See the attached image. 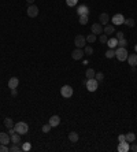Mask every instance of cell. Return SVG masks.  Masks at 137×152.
<instances>
[{
  "label": "cell",
  "instance_id": "obj_1",
  "mask_svg": "<svg viewBox=\"0 0 137 152\" xmlns=\"http://www.w3.org/2000/svg\"><path fill=\"white\" fill-rule=\"evenodd\" d=\"M128 51H126V48H124V47H117V50H115V58L118 59L119 62H125L126 59H128Z\"/></svg>",
  "mask_w": 137,
  "mask_h": 152
},
{
  "label": "cell",
  "instance_id": "obj_2",
  "mask_svg": "<svg viewBox=\"0 0 137 152\" xmlns=\"http://www.w3.org/2000/svg\"><path fill=\"white\" fill-rule=\"evenodd\" d=\"M14 129H15L17 133H19L22 136V134H26L29 132V125H28L26 122H17V123L14 125Z\"/></svg>",
  "mask_w": 137,
  "mask_h": 152
},
{
  "label": "cell",
  "instance_id": "obj_3",
  "mask_svg": "<svg viewBox=\"0 0 137 152\" xmlns=\"http://www.w3.org/2000/svg\"><path fill=\"white\" fill-rule=\"evenodd\" d=\"M60 95L64 97V99H70L73 96V88L70 85H63L60 88Z\"/></svg>",
  "mask_w": 137,
  "mask_h": 152
},
{
  "label": "cell",
  "instance_id": "obj_4",
  "mask_svg": "<svg viewBox=\"0 0 137 152\" xmlns=\"http://www.w3.org/2000/svg\"><path fill=\"white\" fill-rule=\"evenodd\" d=\"M74 45H75V48H84V47L87 45V38L84 37L82 34H78V36H75V38H74Z\"/></svg>",
  "mask_w": 137,
  "mask_h": 152
},
{
  "label": "cell",
  "instance_id": "obj_5",
  "mask_svg": "<svg viewBox=\"0 0 137 152\" xmlns=\"http://www.w3.org/2000/svg\"><path fill=\"white\" fill-rule=\"evenodd\" d=\"M26 14H28V17H30V18H36L38 15V7L36 4H30V6L28 7V10H26Z\"/></svg>",
  "mask_w": 137,
  "mask_h": 152
},
{
  "label": "cell",
  "instance_id": "obj_6",
  "mask_svg": "<svg viewBox=\"0 0 137 152\" xmlns=\"http://www.w3.org/2000/svg\"><path fill=\"white\" fill-rule=\"evenodd\" d=\"M85 86H87V89L89 92H95V90L97 89V86H99V82H97L95 78H89L87 81V85H85Z\"/></svg>",
  "mask_w": 137,
  "mask_h": 152
},
{
  "label": "cell",
  "instance_id": "obj_7",
  "mask_svg": "<svg viewBox=\"0 0 137 152\" xmlns=\"http://www.w3.org/2000/svg\"><path fill=\"white\" fill-rule=\"evenodd\" d=\"M85 55V52H84V48H75L73 52H71V58L74 59V60H81L82 58Z\"/></svg>",
  "mask_w": 137,
  "mask_h": 152
},
{
  "label": "cell",
  "instance_id": "obj_8",
  "mask_svg": "<svg viewBox=\"0 0 137 152\" xmlns=\"http://www.w3.org/2000/svg\"><path fill=\"white\" fill-rule=\"evenodd\" d=\"M125 23V17L122 14H115V15H112V25L114 26H119Z\"/></svg>",
  "mask_w": 137,
  "mask_h": 152
},
{
  "label": "cell",
  "instance_id": "obj_9",
  "mask_svg": "<svg viewBox=\"0 0 137 152\" xmlns=\"http://www.w3.org/2000/svg\"><path fill=\"white\" fill-rule=\"evenodd\" d=\"M92 33L96 34V36H97V34H101V33H103V25H101L100 22L93 23V25H92Z\"/></svg>",
  "mask_w": 137,
  "mask_h": 152
},
{
  "label": "cell",
  "instance_id": "obj_10",
  "mask_svg": "<svg viewBox=\"0 0 137 152\" xmlns=\"http://www.w3.org/2000/svg\"><path fill=\"white\" fill-rule=\"evenodd\" d=\"M103 33L104 34H107V36H112L114 33H115V26L114 25H104V27H103Z\"/></svg>",
  "mask_w": 137,
  "mask_h": 152
},
{
  "label": "cell",
  "instance_id": "obj_11",
  "mask_svg": "<svg viewBox=\"0 0 137 152\" xmlns=\"http://www.w3.org/2000/svg\"><path fill=\"white\" fill-rule=\"evenodd\" d=\"M119 152H128L130 151V145H129V143L128 141H122V143H119L118 144V148H117Z\"/></svg>",
  "mask_w": 137,
  "mask_h": 152
},
{
  "label": "cell",
  "instance_id": "obj_12",
  "mask_svg": "<svg viewBox=\"0 0 137 152\" xmlns=\"http://www.w3.org/2000/svg\"><path fill=\"white\" fill-rule=\"evenodd\" d=\"M77 14H78V17L80 15H89V8H88L87 4H81V6L77 8Z\"/></svg>",
  "mask_w": 137,
  "mask_h": 152
},
{
  "label": "cell",
  "instance_id": "obj_13",
  "mask_svg": "<svg viewBox=\"0 0 137 152\" xmlns=\"http://www.w3.org/2000/svg\"><path fill=\"white\" fill-rule=\"evenodd\" d=\"M11 143V137L8 133H0V144H10Z\"/></svg>",
  "mask_w": 137,
  "mask_h": 152
},
{
  "label": "cell",
  "instance_id": "obj_14",
  "mask_svg": "<svg viewBox=\"0 0 137 152\" xmlns=\"http://www.w3.org/2000/svg\"><path fill=\"white\" fill-rule=\"evenodd\" d=\"M128 63H129V66H132V67H136L137 66V54H133V55H128Z\"/></svg>",
  "mask_w": 137,
  "mask_h": 152
},
{
  "label": "cell",
  "instance_id": "obj_15",
  "mask_svg": "<svg viewBox=\"0 0 137 152\" xmlns=\"http://www.w3.org/2000/svg\"><path fill=\"white\" fill-rule=\"evenodd\" d=\"M18 85H19V80L17 78V77H11V78L8 80V88L10 89L18 88Z\"/></svg>",
  "mask_w": 137,
  "mask_h": 152
},
{
  "label": "cell",
  "instance_id": "obj_16",
  "mask_svg": "<svg viewBox=\"0 0 137 152\" xmlns=\"http://www.w3.org/2000/svg\"><path fill=\"white\" fill-rule=\"evenodd\" d=\"M48 123H50L52 127H56L59 123H60V118H59V115H52L48 121Z\"/></svg>",
  "mask_w": 137,
  "mask_h": 152
},
{
  "label": "cell",
  "instance_id": "obj_17",
  "mask_svg": "<svg viewBox=\"0 0 137 152\" xmlns=\"http://www.w3.org/2000/svg\"><path fill=\"white\" fill-rule=\"evenodd\" d=\"M107 45H108V48H110V50H115V48L118 47V38H117V37L108 38V41H107Z\"/></svg>",
  "mask_w": 137,
  "mask_h": 152
},
{
  "label": "cell",
  "instance_id": "obj_18",
  "mask_svg": "<svg viewBox=\"0 0 137 152\" xmlns=\"http://www.w3.org/2000/svg\"><path fill=\"white\" fill-rule=\"evenodd\" d=\"M99 21H100V23H101V25H107V23L110 22V15H108L107 13L100 14V15H99Z\"/></svg>",
  "mask_w": 137,
  "mask_h": 152
},
{
  "label": "cell",
  "instance_id": "obj_19",
  "mask_svg": "<svg viewBox=\"0 0 137 152\" xmlns=\"http://www.w3.org/2000/svg\"><path fill=\"white\" fill-rule=\"evenodd\" d=\"M78 140H80V136H78L77 132H70L68 133V141L70 143H77Z\"/></svg>",
  "mask_w": 137,
  "mask_h": 152
},
{
  "label": "cell",
  "instance_id": "obj_20",
  "mask_svg": "<svg viewBox=\"0 0 137 152\" xmlns=\"http://www.w3.org/2000/svg\"><path fill=\"white\" fill-rule=\"evenodd\" d=\"M10 137H11V143H13V144H19V143H21V134L17 133V132L14 134H11Z\"/></svg>",
  "mask_w": 137,
  "mask_h": 152
},
{
  "label": "cell",
  "instance_id": "obj_21",
  "mask_svg": "<svg viewBox=\"0 0 137 152\" xmlns=\"http://www.w3.org/2000/svg\"><path fill=\"white\" fill-rule=\"evenodd\" d=\"M126 136V141L128 143H134V140H136V134L133 133V132H129L128 134H125Z\"/></svg>",
  "mask_w": 137,
  "mask_h": 152
},
{
  "label": "cell",
  "instance_id": "obj_22",
  "mask_svg": "<svg viewBox=\"0 0 137 152\" xmlns=\"http://www.w3.org/2000/svg\"><path fill=\"white\" fill-rule=\"evenodd\" d=\"M125 25L128 26V27H134L136 22H134L133 18H125Z\"/></svg>",
  "mask_w": 137,
  "mask_h": 152
},
{
  "label": "cell",
  "instance_id": "obj_23",
  "mask_svg": "<svg viewBox=\"0 0 137 152\" xmlns=\"http://www.w3.org/2000/svg\"><path fill=\"white\" fill-rule=\"evenodd\" d=\"M87 43H89V44H92V43H95V41H96V34H93V33H89V34H88L87 37Z\"/></svg>",
  "mask_w": 137,
  "mask_h": 152
},
{
  "label": "cell",
  "instance_id": "obj_24",
  "mask_svg": "<svg viewBox=\"0 0 137 152\" xmlns=\"http://www.w3.org/2000/svg\"><path fill=\"white\" fill-rule=\"evenodd\" d=\"M4 125H6L7 129H11V127H14V121L11 119V118H8V117H7L6 119H4Z\"/></svg>",
  "mask_w": 137,
  "mask_h": 152
},
{
  "label": "cell",
  "instance_id": "obj_25",
  "mask_svg": "<svg viewBox=\"0 0 137 152\" xmlns=\"http://www.w3.org/2000/svg\"><path fill=\"white\" fill-rule=\"evenodd\" d=\"M95 74H96V71H95L93 69H88L87 73H85V77H87L88 80H89V78H95Z\"/></svg>",
  "mask_w": 137,
  "mask_h": 152
},
{
  "label": "cell",
  "instance_id": "obj_26",
  "mask_svg": "<svg viewBox=\"0 0 137 152\" xmlns=\"http://www.w3.org/2000/svg\"><path fill=\"white\" fill-rule=\"evenodd\" d=\"M84 52H85V55H92L93 54V48L91 45H85L84 47Z\"/></svg>",
  "mask_w": 137,
  "mask_h": 152
},
{
  "label": "cell",
  "instance_id": "obj_27",
  "mask_svg": "<svg viewBox=\"0 0 137 152\" xmlns=\"http://www.w3.org/2000/svg\"><path fill=\"white\" fill-rule=\"evenodd\" d=\"M88 19H89V15H80V23L81 25H87Z\"/></svg>",
  "mask_w": 137,
  "mask_h": 152
},
{
  "label": "cell",
  "instance_id": "obj_28",
  "mask_svg": "<svg viewBox=\"0 0 137 152\" xmlns=\"http://www.w3.org/2000/svg\"><path fill=\"white\" fill-rule=\"evenodd\" d=\"M99 40H100V43H101V44H107V41H108V36L104 34V33H101V34H100V37H99Z\"/></svg>",
  "mask_w": 137,
  "mask_h": 152
},
{
  "label": "cell",
  "instance_id": "obj_29",
  "mask_svg": "<svg viewBox=\"0 0 137 152\" xmlns=\"http://www.w3.org/2000/svg\"><path fill=\"white\" fill-rule=\"evenodd\" d=\"M106 58L107 59H112V58H115V50H108L106 52Z\"/></svg>",
  "mask_w": 137,
  "mask_h": 152
},
{
  "label": "cell",
  "instance_id": "obj_30",
  "mask_svg": "<svg viewBox=\"0 0 137 152\" xmlns=\"http://www.w3.org/2000/svg\"><path fill=\"white\" fill-rule=\"evenodd\" d=\"M19 151H22V148L18 144H13V145L10 147V152H19Z\"/></svg>",
  "mask_w": 137,
  "mask_h": 152
},
{
  "label": "cell",
  "instance_id": "obj_31",
  "mask_svg": "<svg viewBox=\"0 0 137 152\" xmlns=\"http://www.w3.org/2000/svg\"><path fill=\"white\" fill-rule=\"evenodd\" d=\"M21 148H22V151H24V152H28V151H30V149H32V144H30V143H25Z\"/></svg>",
  "mask_w": 137,
  "mask_h": 152
},
{
  "label": "cell",
  "instance_id": "obj_32",
  "mask_svg": "<svg viewBox=\"0 0 137 152\" xmlns=\"http://www.w3.org/2000/svg\"><path fill=\"white\" fill-rule=\"evenodd\" d=\"M103 78H104V74H103V73H96V74H95V80H96L97 82L103 81Z\"/></svg>",
  "mask_w": 137,
  "mask_h": 152
},
{
  "label": "cell",
  "instance_id": "obj_33",
  "mask_svg": "<svg viewBox=\"0 0 137 152\" xmlns=\"http://www.w3.org/2000/svg\"><path fill=\"white\" fill-rule=\"evenodd\" d=\"M126 45H128V40H126V38L118 40V47H124V48H126Z\"/></svg>",
  "mask_w": 137,
  "mask_h": 152
},
{
  "label": "cell",
  "instance_id": "obj_34",
  "mask_svg": "<svg viewBox=\"0 0 137 152\" xmlns=\"http://www.w3.org/2000/svg\"><path fill=\"white\" fill-rule=\"evenodd\" d=\"M77 3H78V0H66V4H67L68 7L77 6Z\"/></svg>",
  "mask_w": 137,
  "mask_h": 152
},
{
  "label": "cell",
  "instance_id": "obj_35",
  "mask_svg": "<svg viewBox=\"0 0 137 152\" xmlns=\"http://www.w3.org/2000/svg\"><path fill=\"white\" fill-rule=\"evenodd\" d=\"M0 152H10V148L6 144H0Z\"/></svg>",
  "mask_w": 137,
  "mask_h": 152
},
{
  "label": "cell",
  "instance_id": "obj_36",
  "mask_svg": "<svg viewBox=\"0 0 137 152\" xmlns=\"http://www.w3.org/2000/svg\"><path fill=\"white\" fill-rule=\"evenodd\" d=\"M51 127H52V126H51L50 123H47V125H44V126H43V129H41V130H43L44 133H48V132L51 130Z\"/></svg>",
  "mask_w": 137,
  "mask_h": 152
},
{
  "label": "cell",
  "instance_id": "obj_37",
  "mask_svg": "<svg viewBox=\"0 0 137 152\" xmlns=\"http://www.w3.org/2000/svg\"><path fill=\"white\" fill-rule=\"evenodd\" d=\"M118 141H119V143L126 141V136H125V134H119V136H118Z\"/></svg>",
  "mask_w": 137,
  "mask_h": 152
},
{
  "label": "cell",
  "instance_id": "obj_38",
  "mask_svg": "<svg viewBox=\"0 0 137 152\" xmlns=\"http://www.w3.org/2000/svg\"><path fill=\"white\" fill-rule=\"evenodd\" d=\"M117 38H118V40H122V38H125L124 32H118V33H117Z\"/></svg>",
  "mask_w": 137,
  "mask_h": 152
},
{
  "label": "cell",
  "instance_id": "obj_39",
  "mask_svg": "<svg viewBox=\"0 0 137 152\" xmlns=\"http://www.w3.org/2000/svg\"><path fill=\"white\" fill-rule=\"evenodd\" d=\"M130 151L137 152V145H136V144H132V145H130Z\"/></svg>",
  "mask_w": 137,
  "mask_h": 152
},
{
  "label": "cell",
  "instance_id": "obj_40",
  "mask_svg": "<svg viewBox=\"0 0 137 152\" xmlns=\"http://www.w3.org/2000/svg\"><path fill=\"white\" fill-rule=\"evenodd\" d=\"M17 95H18V92H17V88H15V89H11V96H14V97H15Z\"/></svg>",
  "mask_w": 137,
  "mask_h": 152
},
{
  "label": "cell",
  "instance_id": "obj_41",
  "mask_svg": "<svg viewBox=\"0 0 137 152\" xmlns=\"http://www.w3.org/2000/svg\"><path fill=\"white\" fill-rule=\"evenodd\" d=\"M14 133H15V129H14V127L8 129V134H10V136H11V134H14Z\"/></svg>",
  "mask_w": 137,
  "mask_h": 152
},
{
  "label": "cell",
  "instance_id": "obj_42",
  "mask_svg": "<svg viewBox=\"0 0 137 152\" xmlns=\"http://www.w3.org/2000/svg\"><path fill=\"white\" fill-rule=\"evenodd\" d=\"M87 81H88V78H85V80H82V85H87Z\"/></svg>",
  "mask_w": 137,
  "mask_h": 152
},
{
  "label": "cell",
  "instance_id": "obj_43",
  "mask_svg": "<svg viewBox=\"0 0 137 152\" xmlns=\"http://www.w3.org/2000/svg\"><path fill=\"white\" fill-rule=\"evenodd\" d=\"M26 1H28L29 4H33V3H34V0H26Z\"/></svg>",
  "mask_w": 137,
  "mask_h": 152
},
{
  "label": "cell",
  "instance_id": "obj_44",
  "mask_svg": "<svg viewBox=\"0 0 137 152\" xmlns=\"http://www.w3.org/2000/svg\"><path fill=\"white\" fill-rule=\"evenodd\" d=\"M134 51H136V54H137V44L134 45Z\"/></svg>",
  "mask_w": 137,
  "mask_h": 152
}]
</instances>
